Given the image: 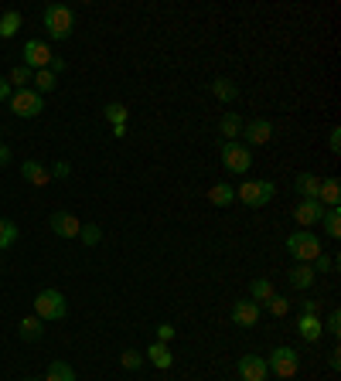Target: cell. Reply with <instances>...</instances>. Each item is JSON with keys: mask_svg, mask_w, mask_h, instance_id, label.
Wrapping results in <instances>:
<instances>
[{"mask_svg": "<svg viewBox=\"0 0 341 381\" xmlns=\"http://www.w3.org/2000/svg\"><path fill=\"white\" fill-rule=\"evenodd\" d=\"M72 28H76V14H72V7H65V4H51L45 11V31L51 41H68L72 38Z\"/></svg>", "mask_w": 341, "mask_h": 381, "instance_id": "cell-1", "label": "cell"}, {"mask_svg": "<svg viewBox=\"0 0 341 381\" xmlns=\"http://www.w3.org/2000/svg\"><path fill=\"white\" fill-rule=\"evenodd\" d=\"M287 252L294 256V262H314L321 256V239L314 231L300 229L294 235H287Z\"/></svg>", "mask_w": 341, "mask_h": 381, "instance_id": "cell-2", "label": "cell"}, {"mask_svg": "<svg viewBox=\"0 0 341 381\" xmlns=\"http://www.w3.org/2000/svg\"><path fill=\"white\" fill-rule=\"evenodd\" d=\"M65 313H68V303L58 290H41L34 296V317L38 320H65Z\"/></svg>", "mask_w": 341, "mask_h": 381, "instance_id": "cell-3", "label": "cell"}, {"mask_svg": "<svg viewBox=\"0 0 341 381\" xmlns=\"http://www.w3.org/2000/svg\"><path fill=\"white\" fill-rule=\"evenodd\" d=\"M273 194H277L273 181H243L235 187V198L243 201L246 208H263V204L273 201Z\"/></svg>", "mask_w": 341, "mask_h": 381, "instance_id": "cell-4", "label": "cell"}, {"mask_svg": "<svg viewBox=\"0 0 341 381\" xmlns=\"http://www.w3.org/2000/svg\"><path fill=\"white\" fill-rule=\"evenodd\" d=\"M7 103H11V113H14V116H21V120H34V116L45 109V95H38L34 89H17Z\"/></svg>", "mask_w": 341, "mask_h": 381, "instance_id": "cell-5", "label": "cell"}, {"mask_svg": "<svg viewBox=\"0 0 341 381\" xmlns=\"http://www.w3.org/2000/svg\"><path fill=\"white\" fill-rule=\"evenodd\" d=\"M266 367L277 375V378H294L300 371V357H297L294 348H273L270 357H266Z\"/></svg>", "mask_w": 341, "mask_h": 381, "instance_id": "cell-6", "label": "cell"}, {"mask_svg": "<svg viewBox=\"0 0 341 381\" xmlns=\"http://www.w3.org/2000/svg\"><path fill=\"white\" fill-rule=\"evenodd\" d=\"M222 164H225L229 174H246V170L253 167V153H249V147L239 143V140L222 143Z\"/></svg>", "mask_w": 341, "mask_h": 381, "instance_id": "cell-7", "label": "cell"}, {"mask_svg": "<svg viewBox=\"0 0 341 381\" xmlns=\"http://www.w3.org/2000/svg\"><path fill=\"white\" fill-rule=\"evenodd\" d=\"M51 51H48V45L45 41H38V38H31L28 45H24V65L31 68V72H41V68H48L51 65Z\"/></svg>", "mask_w": 341, "mask_h": 381, "instance_id": "cell-8", "label": "cell"}, {"mask_svg": "<svg viewBox=\"0 0 341 381\" xmlns=\"http://www.w3.org/2000/svg\"><path fill=\"white\" fill-rule=\"evenodd\" d=\"M48 229L55 231L58 239H78V229H82V221H78L72 212H55L48 218Z\"/></svg>", "mask_w": 341, "mask_h": 381, "instance_id": "cell-9", "label": "cell"}, {"mask_svg": "<svg viewBox=\"0 0 341 381\" xmlns=\"http://www.w3.org/2000/svg\"><path fill=\"white\" fill-rule=\"evenodd\" d=\"M266 375H270L266 357H260V354H246V357H239V378L243 381H266Z\"/></svg>", "mask_w": 341, "mask_h": 381, "instance_id": "cell-10", "label": "cell"}, {"mask_svg": "<svg viewBox=\"0 0 341 381\" xmlns=\"http://www.w3.org/2000/svg\"><path fill=\"white\" fill-rule=\"evenodd\" d=\"M243 137H246V147H263L273 140V126H270V120L243 122Z\"/></svg>", "mask_w": 341, "mask_h": 381, "instance_id": "cell-11", "label": "cell"}, {"mask_svg": "<svg viewBox=\"0 0 341 381\" xmlns=\"http://www.w3.org/2000/svg\"><path fill=\"white\" fill-rule=\"evenodd\" d=\"M260 313H263V306H256L253 300H239V303L233 306V323H239V327H256V323H260Z\"/></svg>", "mask_w": 341, "mask_h": 381, "instance_id": "cell-12", "label": "cell"}, {"mask_svg": "<svg viewBox=\"0 0 341 381\" xmlns=\"http://www.w3.org/2000/svg\"><path fill=\"white\" fill-rule=\"evenodd\" d=\"M294 191L300 194V201H317V191H321V177L317 174H297L294 177Z\"/></svg>", "mask_w": 341, "mask_h": 381, "instance_id": "cell-13", "label": "cell"}, {"mask_svg": "<svg viewBox=\"0 0 341 381\" xmlns=\"http://www.w3.org/2000/svg\"><path fill=\"white\" fill-rule=\"evenodd\" d=\"M317 204H321V208H341V184H338V177H325V181H321Z\"/></svg>", "mask_w": 341, "mask_h": 381, "instance_id": "cell-14", "label": "cell"}, {"mask_svg": "<svg viewBox=\"0 0 341 381\" xmlns=\"http://www.w3.org/2000/svg\"><path fill=\"white\" fill-rule=\"evenodd\" d=\"M297 334L304 337L307 344H314V340H321V334H325V327H321V317H310V313H300V317H297Z\"/></svg>", "mask_w": 341, "mask_h": 381, "instance_id": "cell-15", "label": "cell"}, {"mask_svg": "<svg viewBox=\"0 0 341 381\" xmlns=\"http://www.w3.org/2000/svg\"><path fill=\"white\" fill-rule=\"evenodd\" d=\"M21 177L28 184H34V187H45L48 181H51V174H48L45 164H38V160H24L21 164Z\"/></svg>", "mask_w": 341, "mask_h": 381, "instance_id": "cell-16", "label": "cell"}, {"mask_svg": "<svg viewBox=\"0 0 341 381\" xmlns=\"http://www.w3.org/2000/svg\"><path fill=\"white\" fill-rule=\"evenodd\" d=\"M143 357H147L154 367H161V371H168V367L174 365V354H170V348H168V344H161V340H154V344L143 351Z\"/></svg>", "mask_w": 341, "mask_h": 381, "instance_id": "cell-17", "label": "cell"}, {"mask_svg": "<svg viewBox=\"0 0 341 381\" xmlns=\"http://www.w3.org/2000/svg\"><path fill=\"white\" fill-rule=\"evenodd\" d=\"M287 279H290V286H294V290H310L317 276H314V269H310V262H297L294 269L287 273Z\"/></svg>", "mask_w": 341, "mask_h": 381, "instance_id": "cell-18", "label": "cell"}, {"mask_svg": "<svg viewBox=\"0 0 341 381\" xmlns=\"http://www.w3.org/2000/svg\"><path fill=\"white\" fill-rule=\"evenodd\" d=\"M321 214H325V208H321L317 201H300V204H297V212H294V218L307 229V225H317V221H321Z\"/></svg>", "mask_w": 341, "mask_h": 381, "instance_id": "cell-19", "label": "cell"}, {"mask_svg": "<svg viewBox=\"0 0 341 381\" xmlns=\"http://www.w3.org/2000/svg\"><path fill=\"white\" fill-rule=\"evenodd\" d=\"M212 95H215L218 103H225V106H229V103L239 99V85H235L233 78H215V82H212Z\"/></svg>", "mask_w": 341, "mask_h": 381, "instance_id": "cell-20", "label": "cell"}, {"mask_svg": "<svg viewBox=\"0 0 341 381\" xmlns=\"http://www.w3.org/2000/svg\"><path fill=\"white\" fill-rule=\"evenodd\" d=\"M218 133L225 137V143H233V140L243 133V120H239V113H225V116L218 120Z\"/></svg>", "mask_w": 341, "mask_h": 381, "instance_id": "cell-21", "label": "cell"}, {"mask_svg": "<svg viewBox=\"0 0 341 381\" xmlns=\"http://www.w3.org/2000/svg\"><path fill=\"white\" fill-rule=\"evenodd\" d=\"M249 293H253V303L256 306H266L273 296H277V290H273V283H270V279H253Z\"/></svg>", "mask_w": 341, "mask_h": 381, "instance_id": "cell-22", "label": "cell"}, {"mask_svg": "<svg viewBox=\"0 0 341 381\" xmlns=\"http://www.w3.org/2000/svg\"><path fill=\"white\" fill-rule=\"evenodd\" d=\"M208 201H212L215 208H229L235 201V187L233 184H215V187L208 191Z\"/></svg>", "mask_w": 341, "mask_h": 381, "instance_id": "cell-23", "label": "cell"}, {"mask_svg": "<svg viewBox=\"0 0 341 381\" xmlns=\"http://www.w3.org/2000/svg\"><path fill=\"white\" fill-rule=\"evenodd\" d=\"M17 334H21V340H38V337L45 334V320H38V317H24L21 327H17Z\"/></svg>", "mask_w": 341, "mask_h": 381, "instance_id": "cell-24", "label": "cell"}, {"mask_svg": "<svg viewBox=\"0 0 341 381\" xmlns=\"http://www.w3.org/2000/svg\"><path fill=\"white\" fill-rule=\"evenodd\" d=\"M321 221H325L327 239H341V208H325Z\"/></svg>", "mask_w": 341, "mask_h": 381, "instance_id": "cell-25", "label": "cell"}, {"mask_svg": "<svg viewBox=\"0 0 341 381\" xmlns=\"http://www.w3.org/2000/svg\"><path fill=\"white\" fill-rule=\"evenodd\" d=\"M41 381H76V371L65 365V361H51V365H48V375Z\"/></svg>", "mask_w": 341, "mask_h": 381, "instance_id": "cell-26", "label": "cell"}, {"mask_svg": "<svg viewBox=\"0 0 341 381\" xmlns=\"http://www.w3.org/2000/svg\"><path fill=\"white\" fill-rule=\"evenodd\" d=\"M103 116H106L113 126H126V120H130V109H126L123 103H109V106L103 109Z\"/></svg>", "mask_w": 341, "mask_h": 381, "instance_id": "cell-27", "label": "cell"}, {"mask_svg": "<svg viewBox=\"0 0 341 381\" xmlns=\"http://www.w3.org/2000/svg\"><path fill=\"white\" fill-rule=\"evenodd\" d=\"M17 28H21V11H7L0 17V38H14Z\"/></svg>", "mask_w": 341, "mask_h": 381, "instance_id": "cell-28", "label": "cell"}, {"mask_svg": "<svg viewBox=\"0 0 341 381\" xmlns=\"http://www.w3.org/2000/svg\"><path fill=\"white\" fill-rule=\"evenodd\" d=\"M31 82H34V85H38V89H34V92H38V95H45V92H51V89H55V85H58V78L51 75L48 68H41V72H34V78H31Z\"/></svg>", "mask_w": 341, "mask_h": 381, "instance_id": "cell-29", "label": "cell"}, {"mask_svg": "<svg viewBox=\"0 0 341 381\" xmlns=\"http://www.w3.org/2000/svg\"><path fill=\"white\" fill-rule=\"evenodd\" d=\"M17 242V225L11 218H0V249H11Z\"/></svg>", "mask_w": 341, "mask_h": 381, "instance_id": "cell-30", "label": "cell"}, {"mask_svg": "<svg viewBox=\"0 0 341 381\" xmlns=\"http://www.w3.org/2000/svg\"><path fill=\"white\" fill-rule=\"evenodd\" d=\"M31 78H34V72L28 68V65H17L14 72L7 75V82H11V89H14V85L17 89H28V82H31Z\"/></svg>", "mask_w": 341, "mask_h": 381, "instance_id": "cell-31", "label": "cell"}, {"mask_svg": "<svg viewBox=\"0 0 341 381\" xmlns=\"http://www.w3.org/2000/svg\"><path fill=\"white\" fill-rule=\"evenodd\" d=\"M78 239H82V245H99L103 229H99V225H82V229H78Z\"/></svg>", "mask_w": 341, "mask_h": 381, "instance_id": "cell-32", "label": "cell"}, {"mask_svg": "<svg viewBox=\"0 0 341 381\" xmlns=\"http://www.w3.org/2000/svg\"><path fill=\"white\" fill-rule=\"evenodd\" d=\"M120 365H123L126 371H137V367L143 365V354H140V351H133V348H126V351L120 354Z\"/></svg>", "mask_w": 341, "mask_h": 381, "instance_id": "cell-33", "label": "cell"}, {"mask_svg": "<svg viewBox=\"0 0 341 381\" xmlns=\"http://www.w3.org/2000/svg\"><path fill=\"white\" fill-rule=\"evenodd\" d=\"M266 310H270L273 317H287V310H290V300H287V296H273V300L266 303Z\"/></svg>", "mask_w": 341, "mask_h": 381, "instance_id": "cell-34", "label": "cell"}, {"mask_svg": "<svg viewBox=\"0 0 341 381\" xmlns=\"http://www.w3.org/2000/svg\"><path fill=\"white\" fill-rule=\"evenodd\" d=\"M310 269H314V276H317V273H331V269H335V259H331V256H325V252H321V256H317V259H314V266H310Z\"/></svg>", "mask_w": 341, "mask_h": 381, "instance_id": "cell-35", "label": "cell"}, {"mask_svg": "<svg viewBox=\"0 0 341 381\" xmlns=\"http://www.w3.org/2000/svg\"><path fill=\"white\" fill-rule=\"evenodd\" d=\"M48 174H51V177H58V181H65V177L72 174V167H68V160H55V167L48 170Z\"/></svg>", "mask_w": 341, "mask_h": 381, "instance_id": "cell-36", "label": "cell"}, {"mask_svg": "<svg viewBox=\"0 0 341 381\" xmlns=\"http://www.w3.org/2000/svg\"><path fill=\"white\" fill-rule=\"evenodd\" d=\"M325 330H327L331 337H338V334H341V313H338V310H331V317H327V327H325Z\"/></svg>", "mask_w": 341, "mask_h": 381, "instance_id": "cell-37", "label": "cell"}, {"mask_svg": "<svg viewBox=\"0 0 341 381\" xmlns=\"http://www.w3.org/2000/svg\"><path fill=\"white\" fill-rule=\"evenodd\" d=\"M327 147H331V153H338L341 150V130L335 126L331 133H327Z\"/></svg>", "mask_w": 341, "mask_h": 381, "instance_id": "cell-38", "label": "cell"}, {"mask_svg": "<svg viewBox=\"0 0 341 381\" xmlns=\"http://www.w3.org/2000/svg\"><path fill=\"white\" fill-rule=\"evenodd\" d=\"M170 337H174V327H170V323H161V327H157V340H161V344H168Z\"/></svg>", "mask_w": 341, "mask_h": 381, "instance_id": "cell-39", "label": "cell"}, {"mask_svg": "<svg viewBox=\"0 0 341 381\" xmlns=\"http://www.w3.org/2000/svg\"><path fill=\"white\" fill-rule=\"evenodd\" d=\"M11 95H14V89H11V82H7V78L0 75V103H7Z\"/></svg>", "mask_w": 341, "mask_h": 381, "instance_id": "cell-40", "label": "cell"}, {"mask_svg": "<svg viewBox=\"0 0 341 381\" xmlns=\"http://www.w3.org/2000/svg\"><path fill=\"white\" fill-rule=\"evenodd\" d=\"M48 72H51V75H58V72H65V61H62V58H51V65H48Z\"/></svg>", "mask_w": 341, "mask_h": 381, "instance_id": "cell-41", "label": "cell"}, {"mask_svg": "<svg viewBox=\"0 0 341 381\" xmlns=\"http://www.w3.org/2000/svg\"><path fill=\"white\" fill-rule=\"evenodd\" d=\"M338 348H335V351H331V357H327V365H331V371H338V367H341V357H338Z\"/></svg>", "mask_w": 341, "mask_h": 381, "instance_id": "cell-42", "label": "cell"}, {"mask_svg": "<svg viewBox=\"0 0 341 381\" xmlns=\"http://www.w3.org/2000/svg\"><path fill=\"white\" fill-rule=\"evenodd\" d=\"M304 313H310V317H317V303H314V300H304Z\"/></svg>", "mask_w": 341, "mask_h": 381, "instance_id": "cell-43", "label": "cell"}, {"mask_svg": "<svg viewBox=\"0 0 341 381\" xmlns=\"http://www.w3.org/2000/svg\"><path fill=\"white\" fill-rule=\"evenodd\" d=\"M0 164H11V147L0 143Z\"/></svg>", "mask_w": 341, "mask_h": 381, "instance_id": "cell-44", "label": "cell"}, {"mask_svg": "<svg viewBox=\"0 0 341 381\" xmlns=\"http://www.w3.org/2000/svg\"><path fill=\"white\" fill-rule=\"evenodd\" d=\"M24 381H41V378H24Z\"/></svg>", "mask_w": 341, "mask_h": 381, "instance_id": "cell-45", "label": "cell"}]
</instances>
